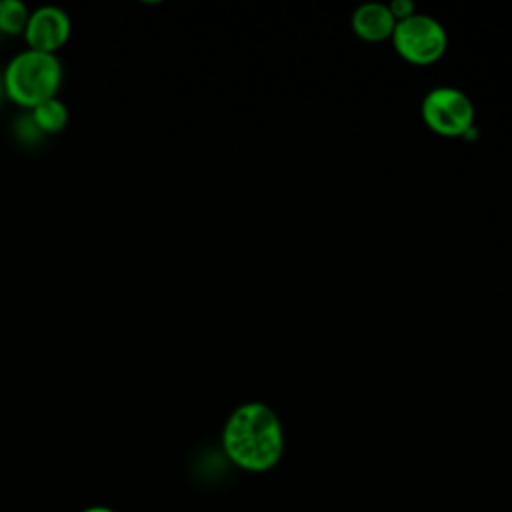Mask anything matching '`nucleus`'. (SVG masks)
Returning a JSON list of instances; mask_svg holds the SVG:
<instances>
[{"label":"nucleus","mask_w":512,"mask_h":512,"mask_svg":"<svg viewBox=\"0 0 512 512\" xmlns=\"http://www.w3.org/2000/svg\"><path fill=\"white\" fill-rule=\"evenodd\" d=\"M388 8H390V12H392L396 22H400V20H404V18L414 14V6L408 0H392V4Z\"/></svg>","instance_id":"nucleus-9"},{"label":"nucleus","mask_w":512,"mask_h":512,"mask_svg":"<svg viewBox=\"0 0 512 512\" xmlns=\"http://www.w3.org/2000/svg\"><path fill=\"white\" fill-rule=\"evenodd\" d=\"M70 32L72 24L62 8L42 6L30 14L24 30V40L30 50L56 54L68 42Z\"/></svg>","instance_id":"nucleus-5"},{"label":"nucleus","mask_w":512,"mask_h":512,"mask_svg":"<svg viewBox=\"0 0 512 512\" xmlns=\"http://www.w3.org/2000/svg\"><path fill=\"white\" fill-rule=\"evenodd\" d=\"M80 512H116V510L110 508V506H106V504H92V506L82 508Z\"/></svg>","instance_id":"nucleus-10"},{"label":"nucleus","mask_w":512,"mask_h":512,"mask_svg":"<svg viewBox=\"0 0 512 512\" xmlns=\"http://www.w3.org/2000/svg\"><path fill=\"white\" fill-rule=\"evenodd\" d=\"M396 52L410 64L428 66L442 58L448 46L446 32L438 20L426 14H412L396 22L392 32Z\"/></svg>","instance_id":"nucleus-3"},{"label":"nucleus","mask_w":512,"mask_h":512,"mask_svg":"<svg viewBox=\"0 0 512 512\" xmlns=\"http://www.w3.org/2000/svg\"><path fill=\"white\" fill-rule=\"evenodd\" d=\"M422 118L432 132L454 138L470 132L474 106L470 98L456 88H434L422 100Z\"/></svg>","instance_id":"nucleus-4"},{"label":"nucleus","mask_w":512,"mask_h":512,"mask_svg":"<svg viewBox=\"0 0 512 512\" xmlns=\"http://www.w3.org/2000/svg\"><path fill=\"white\" fill-rule=\"evenodd\" d=\"M2 78L6 98L32 110L38 104L56 98L62 84V64L56 54L28 48L8 62Z\"/></svg>","instance_id":"nucleus-2"},{"label":"nucleus","mask_w":512,"mask_h":512,"mask_svg":"<svg viewBox=\"0 0 512 512\" xmlns=\"http://www.w3.org/2000/svg\"><path fill=\"white\" fill-rule=\"evenodd\" d=\"M284 428L276 412L262 402L238 406L222 428L226 458L246 472H266L284 454Z\"/></svg>","instance_id":"nucleus-1"},{"label":"nucleus","mask_w":512,"mask_h":512,"mask_svg":"<svg viewBox=\"0 0 512 512\" xmlns=\"http://www.w3.org/2000/svg\"><path fill=\"white\" fill-rule=\"evenodd\" d=\"M6 94H4V78H2V74H0V100L4 98Z\"/></svg>","instance_id":"nucleus-11"},{"label":"nucleus","mask_w":512,"mask_h":512,"mask_svg":"<svg viewBox=\"0 0 512 512\" xmlns=\"http://www.w3.org/2000/svg\"><path fill=\"white\" fill-rule=\"evenodd\" d=\"M30 12L20 0H0V32L6 36H24Z\"/></svg>","instance_id":"nucleus-8"},{"label":"nucleus","mask_w":512,"mask_h":512,"mask_svg":"<svg viewBox=\"0 0 512 512\" xmlns=\"http://www.w3.org/2000/svg\"><path fill=\"white\" fill-rule=\"evenodd\" d=\"M396 20L388 6L384 4H362L352 16V30L358 38L366 42H382L392 36Z\"/></svg>","instance_id":"nucleus-6"},{"label":"nucleus","mask_w":512,"mask_h":512,"mask_svg":"<svg viewBox=\"0 0 512 512\" xmlns=\"http://www.w3.org/2000/svg\"><path fill=\"white\" fill-rule=\"evenodd\" d=\"M30 118L40 134H60L68 124V108L62 100L50 98L32 108Z\"/></svg>","instance_id":"nucleus-7"}]
</instances>
